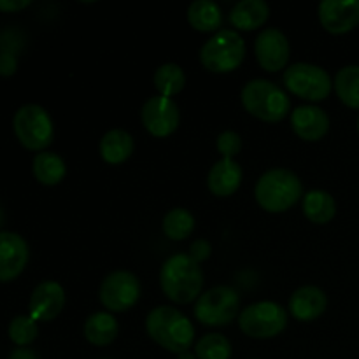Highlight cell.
I'll list each match as a JSON object with an SVG mask.
<instances>
[{
  "mask_svg": "<svg viewBox=\"0 0 359 359\" xmlns=\"http://www.w3.org/2000/svg\"><path fill=\"white\" fill-rule=\"evenodd\" d=\"M147 335L174 354L189 351L195 342V328L181 311L167 305L153 309L146 319Z\"/></svg>",
  "mask_w": 359,
  "mask_h": 359,
  "instance_id": "obj_1",
  "label": "cell"
},
{
  "mask_svg": "<svg viewBox=\"0 0 359 359\" xmlns=\"http://www.w3.org/2000/svg\"><path fill=\"white\" fill-rule=\"evenodd\" d=\"M160 284L168 300L174 304H191L202 293V269L189 255H174L161 266Z\"/></svg>",
  "mask_w": 359,
  "mask_h": 359,
  "instance_id": "obj_2",
  "label": "cell"
},
{
  "mask_svg": "<svg viewBox=\"0 0 359 359\" xmlns=\"http://www.w3.org/2000/svg\"><path fill=\"white\" fill-rule=\"evenodd\" d=\"M255 196L266 212H286L304 196V186L287 168H270L256 182Z\"/></svg>",
  "mask_w": 359,
  "mask_h": 359,
  "instance_id": "obj_3",
  "label": "cell"
},
{
  "mask_svg": "<svg viewBox=\"0 0 359 359\" xmlns=\"http://www.w3.org/2000/svg\"><path fill=\"white\" fill-rule=\"evenodd\" d=\"M242 105L255 118L266 123H277L291 111L287 95L276 83L266 79H252L242 90Z\"/></svg>",
  "mask_w": 359,
  "mask_h": 359,
  "instance_id": "obj_4",
  "label": "cell"
},
{
  "mask_svg": "<svg viewBox=\"0 0 359 359\" xmlns=\"http://www.w3.org/2000/svg\"><path fill=\"white\" fill-rule=\"evenodd\" d=\"M245 56V42L235 30H219L200 49V62L214 74L233 72Z\"/></svg>",
  "mask_w": 359,
  "mask_h": 359,
  "instance_id": "obj_5",
  "label": "cell"
},
{
  "mask_svg": "<svg viewBox=\"0 0 359 359\" xmlns=\"http://www.w3.org/2000/svg\"><path fill=\"white\" fill-rule=\"evenodd\" d=\"M13 128L21 146L30 151L46 149L55 137V125L44 107L37 104H27L14 114Z\"/></svg>",
  "mask_w": 359,
  "mask_h": 359,
  "instance_id": "obj_6",
  "label": "cell"
},
{
  "mask_svg": "<svg viewBox=\"0 0 359 359\" xmlns=\"http://www.w3.org/2000/svg\"><path fill=\"white\" fill-rule=\"evenodd\" d=\"M238 326L251 339H273L287 326V312L276 302H258L241 312Z\"/></svg>",
  "mask_w": 359,
  "mask_h": 359,
  "instance_id": "obj_7",
  "label": "cell"
},
{
  "mask_svg": "<svg viewBox=\"0 0 359 359\" xmlns=\"http://www.w3.org/2000/svg\"><path fill=\"white\" fill-rule=\"evenodd\" d=\"M241 298L230 286H216L200 294L195 305V318L198 323L212 328L226 326L237 318Z\"/></svg>",
  "mask_w": 359,
  "mask_h": 359,
  "instance_id": "obj_8",
  "label": "cell"
},
{
  "mask_svg": "<svg viewBox=\"0 0 359 359\" xmlns=\"http://www.w3.org/2000/svg\"><path fill=\"white\" fill-rule=\"evenodd\" d=\"M284 84L287 90L304 100H325L332 93V77L323 67L312 63H293L284 72Z\"/></svg>",
  "mask_w": 359,
  "mask_h": 359,
  "instance_id": "obj_9",
  "label": "cell"
},
{
  "mask_svg": "<svg viewBox=\"0 0 359 359\" xmlns=\"http://www.w3.org/2000/svg\"><path fill=\"white\" fill-rule=\"evenodd\" d=\"M140 298V283L137 276L126 270L109 273L100 286V302L109 312H125Z\"/></svg>",
  "mask_w": 359,
  "mask_h": 359,
  "instance_id": "obj_10",
  "label": "cell"
},
{
  "mask_svg": "<svg viewBox=\"0 0 359 359\" xmlns=\"http://www.w3.org/2000/svg\"><path fill=\"white\" fill-rule=\"evenodd\" d=\"M144 126L154 137H168L177 130L181 112L177 104L168 97H151L140 112Z\"/></svg>",
  "mask_w": 359,
  "mask_h": 359,
  "instance_id": "obj_11",
  "label": "cell"
},
{
  "mask_svg": "<svg viewBox=\"0 0 359 359\" xmlns=\"http://www.w3.org/2000/svg\"><path fill=\"white\" fill-rule=\"evenodd\" d=\"M318 16L330 34H349L359 25V0H325L319 4Z\"/></svg>",
  "mask_w": 359,
  "mask_h": 359,
  "instance_id": "obj_12",
  "label": "cell"
},
{
  "mask_svg": "<svg viewBox=\"0 0 359 359\" xmlns=\"http://www.w3.org/2000/svg\"><path fill=\"white\" fill-rule=\"evenodd\" d=\"M255 53L262 69L277 72L283 70L290 60V41L279 28H265L256 37Z\"/></svg>",
  "mask_w": 359,
  "mask_h": 359,
  "instance_id": "obj_13",
  "label": "cell"
},
{
  "mask_svg": "<svg viewBox=\"0 0 359 359\" xmlns=\"http://www.w3.org/2000/svg\"><path fill=\"white\" fill-rule=\"evenodd\" d=\"M28 263V244L21 235L0 231V283H11Z\"/></svg>",
  "mask_w": 359,
  "mask_h": 359,
  "instance_id": "obj_14",
  "label": "cell"
},
{
  "mask_svg": "<svg viewBox=\"0 0 359 359\" xmlns=\"http://www.w3.org/2000/svg\"><path fill=\"white\" fill-rule=\"evenodd\" d=\"M65 307V291L55 280L41 283L30 297V318L35 321H53Z\"/></svg>",
  "mask_w": 359,
  "mask_h": 359,
  "instance_id": "obj_15",
  "label": "cell"
},
{
  "mask_svg": "<svg viewBox=\"0 0 359 359\" xmlns=\"http://www.w3.org/2000/svg\"><path fill=\"white\" fill-rule=\"evenodd\" d=\"M291 126L300 139L307 142H318L328 133L330 118L321 107L300 105L291 112Z\"/></svg>",
  "mask_w": 359,
  "mask_h": 359,
  "instance_id": "obj_16",
  "label": "cell"
},
{
  "mask_svg": "<svg viewBox=\"0 0 359 359\" xmlns=\"http://www.w3.org/2000/svg\"><path fill=\"white\" fill-rule=\"evenodd\" d=\"M328 307L325 291L318 286H304L290 298V312L298 321H314Z\"/></svg>",
  "mask_w": 359,
  "mask_h": 359,
  "instance_id": "obj_17",
  "label": "cell"
},
{
  "mask_svg": "<svg viewBox=\"0 0 359 359\" xmlns=\"http://www.w3.org/2000/svg\"><path fill=\"white\" fill-rule=\"evenodd\" d=\"M242 182V168L230 158H223L217 161L209 172L207 184L216 196H231Z\"/></svg>",
  "mask_w": 359,
  "mask_h": 359,
  "instance_id": "obj_18",
  "label": "cell"
},
{
  "mask_svg": "<svg viewBox=\"0 0 359 359\" xmlns=\"http://www.w3.org/2000/svg\"><path fill=\"white\" fill-rule=\"evenodd\" d=\"M270 7L265 0H242L231 9L230 21L237 30L251 32L266 23Z\"/></svg>",
  "mask_w": 359,
  "mask_h": 359,
  "instance_id": "obj_19",
  "label": "cell"
},
{
  "mask_svg": "<svg viewBox=\"0 0 359 359\" xmlns=\"http://www.w3.org/2000/svg\"><path fill=\"white\" fill-rule=\"evenodd\" d=\"M119 333L118 321L111 312H95L84 323V337L97 347H105L116 340Z\"/></svg>",
  "mask_w": 359,
  "mask_h": 359,
  "instance_id": "obj_20",
  "label": "cell"
},
{
  "mask_svg": "<svg viewBox=\"0 0 359 359\" xmlns=\"http://www.w3.org/2000/svg\"><path fill=\"white\" fill-rule=\"evenodd\" d=\"M133 153V139L128 132L114 128L105 133L100 140V156L111 165H119L128 160Z\"/></svg>",
  "mask_w": 359,
  "mask_h": 359,
  "instance_id": "obj_21",
  "label": "cell"
},
{
  "mask_svg": "<svg viewBox=\"0 0 359 359\" xmlns=\"http://www.w3.org/2000/svg\"><path fill=\"white\" fill-rule=\"evenodd\" d=\"M304 214L316 224L330 223L337 214L335 198L323 189H312L304 196Z\"/></svg>",
  "mask_w": 359,
  "mask_h": 359,
  "instance_id": "obj_22",
  "label": "cell"
},
{
  "mask_svg": "<svg viewBox=\"0 0 359 359\" xmlns=\"http://www.w3.org/2000/svg\"><path fill=\"white\" fill-rule=\"evenodd\" d=\"M188 21L198 32H216L223 23V11L212 0H196L188 7Z\"/></svg>",
  "mask_w": 359,
  "mask_h": 359,
  "instance_id": "obj_23",
  "label": "cell"
},
{
  "mask_svg": "<svg viewBox=\"0 0 359 359\" xmlns=\"http://www.w3.org/2000/svg\"><path fill=\"white\" fill-rule=\"evenodd\" d=\"M32 168H34L35 179L44 186H56L63 181L67 174V165L63 158L48 151L35 154Z\"/></svg>",
  "mask_w": 359,
  "mask_h": 359,
  "instance_id": "obj_24",
  "label": "cell"
},
{
  "mask_svg": "<svg viewBox=\"0 0 359 359\" xmlns=\"http://www.w3.org/2000/svg\"><path fill=\"white\" fill-rule=\"evenodd\" d=\"M337 97L351 109H359V65H347L335 76Z\"/></svg>",
  "mask_w": 359,
  "mask_h": 359,
  "instance_id": "obj_25",
  "label": "cell"
},
{
  "mask_svg": "<svg viewBox=\"0 0 359 359\" xmlns=\"http://www.w3.org/2000/svg\"><path fill=\"white\" fill-rule=\"evenodd\" d=\"M154 88L160 91L161 97H174V95L181 93L182 88L186 84L184 70L175 63H163L158 67L156 72L153 76Z\"/></svg>",
  "mask_w": 359,
  "mask_h": 359,
  "instance_id": "obj_26",
  "label": "cell"
},
{
  "mask_svg": "<svg viewBox=\"0 0 359 359\" xmlns=\"http://www.w3.org/2000/svg\"><path fill=\"white\" fill-rule=\"evenodd\" d=\"M195 230V217L186 209H172L163 217V233L170 241H184Z\"/></svg>",
  "mask_w": 359,
  "mask_h": 359,
  "instance_id": "obj_27",
  "label": "cell"
},
{
  "mask_svg": "<svg viewBox=\"0 0 359 359\" xmlns=\"http://www.w3.org/2000/svg\"><path fill=\"white\" fill-rule=\"evenodd\" d=\"M195 354L198 359H230L231 344L219 333H209L196 342Z\"/></svg>",
  "mask_w": 359,
  "mask_h": 359,
  "instance_id": "obj_28",
  "label": "cell"
},
{
  "mask_svg": "<svg viewBox=\"0 0 359 359\" xmlns=\"http://www.w3.org/2000/svg\"><path fill=\"white\" fill-rule=\"evenodd\" d=\"M9 339L16 344L18 347H27L28 344L34 342L39 335V326L35 319L30 316H18L9 325Z\"/></svg>",
  "mask_w": 359,
  "mask_h": 359,
  "instance_id": "obj_29",
  "label": "cell"
},
{
  "mask_svg": "<svg viewBox=\"0 0 359 359\" xmlns=\"http://www.w3.org/2000/svg\"><path fill=\"white\" fill-rule=\"evenodd\" d=\"M241 149H242V139L237 132H233V130H226V132L219 133V137H217V151L223 154V158H230V160H233V156L241 153Z\"/></svg>",
  "mask_w": 359,
  "mask_h": 359,
  "instance_id": "obj_30",
  "label": "cell"
},
{
  "mask_svg": "<svg viewBox=\"0 0 359 359\" xmlns=\"http://www.w3.org/2000/svg\"><path fill=\"white\" fill-rule=\"evenodd\" d=\"M210 251H212V248H210L209 242L200 238V241H195L191 244V248H189V252H191V255L189 256H191L196 263H200V262H205V259L209 258Z\"/></svg>",
  "mask_w": 359,
  "mask_h": 359,
  "instance_id": "obj_31",
  "label": "cell"
},
{
  "mask_svg": "<svg viewBox=\"0 0 359 359\" xmlns=\"http://www.w3.org/2000/svg\"><path fill=\"white\" fill-rule=\"evenodd\" d=\"M30 6V0H0V11L4 13H16Z\"/></svg>",
  "mask_w": 359,
  "mask_h": 359,
  "instance_id": "obj_32",
  "label": "cell"
},
{
  "mask_svg": "<svg viewBox=\"0 0 359 359\" xmlns=\"http://www.w3.org/2000/svg\"><path fill=\"white\" fill-rule=\"evenodd\" d=\"M9 359H39V356L35 351L28 349V347H18L11 353Z\"/></svg>",
  "mask_w": 359,
  "mask_h": 359,
  "instance_id": "obj_33",
  "label": "cell"
},
{
  "mask_svg": "<svg viewBox=\"0 0 359 359\" xmlns=\"http://www.w3.org/2000/svg\"><path fill=\"white\" fill-rule=\"evenodd\" d=\"M177 359H198V358H196V354H193V353H189V351H186V353L177 354Z\"/></svg>",
  "mask_w": 359,
  "mask_h": 359,
  "instance_id": "obj_34",
  "label": "cell"
},
{
  "mask_svg": "<svg viewBox=\"0 0 359 359\" xmlns=\"http://www.w3.org/2000/svg\"><path fill=\"white\" fill-rule=\"evenodd\" d=\"M2 223H4V210L2 207H0V226H2Z\"/></svg>",
  "mask_w": 359,
  "mask_h": 359,
  "instance_id": "obj_35",
  "label": "cell"
},
{
  "mask_svg": "<svg viewBox=\"0 0 359 359\" xmlns=\"http://www.w3.org/2000/svg\"><path fill=\"white\" fill-rule=\"evenodd\" d=\"M356 126H358V133H359V116H358V123H356Z\"/></svg>",
  "mask_w": 359,
  "mask_h": 359,
  "instance_id": "obj_36",
  "label": "cell"
}]
</instances>
